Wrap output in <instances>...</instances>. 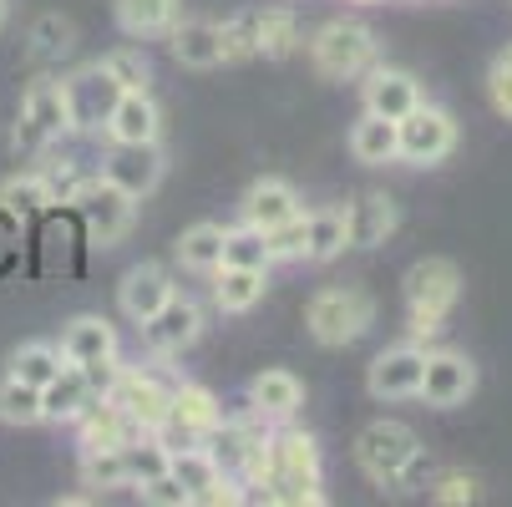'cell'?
Returning a JSON list of instances; mask_svg holds the SVG:
<instances>
[{
    "instance_id": "obj_1",
    "label": "cell",
    "mask_w": 512,
    "mask_h": 507,
    "mask_svg": "<svg viewBox=\"0 0 512 507\" xmlns=\"http://www.w3.org/2000/svg\"><path fill=\"white\" fill-rule=\"evenodd\" d=\"M355 467L371 477L376 487H391V492H411V487H421L426 472H431L421 437H416L406 421H391V416L371 421V426L355 437Z\"/></svg>"
},
{
    "instance_id": "obj_2",
    "label": "cell",
    "mask_w": 512,
    "mask_h": 507,
    "mask_svg": "<svg viewBox=\"0 0 512 507\" xmlns=\"http://www.w3.org/2000/svg\"><path fill=\"white\" fill-rule=\"evenodd\" d=\"M259 502H284V507H320V447L310 431H269V477L254 492Z\"/></svg>"
},
{
    "instance_id": "obj_3",
    "label": "cell",
    "mask_w": 512,
    "mask_h": 507,
    "mask_svg": "<svg viewBox=\"0 0 512 507\" xmlns=\"http://www.w3.org/2000/svg\"><path fill=\"white\" fill-rule=\"evenodd\" d=\"M462 300V269L442 254L431 259H416L406 269V335L421 345V340H436L447 325V315L457 310Z\"/></svg>"
},
{
    "instance_id": "obj_4",
    "label": "cell",
    "mask_w": 512,
    "mask_h": 507,
    "mask_svg": "<svg viewBox=\"0 0 512 507\" xmlns=\"http://www.w3.org/2000/svg\"><path fill=\"white\" fill-rule=\"evenodd\" d=\"M305 325H310L315 345L345 350V345H355L365 330L376 325V300L365 295L360 284H330L305 305Z\"/></svg>"
},
{
    "instance_id": "obj_5",
    "label": "cell",
    "mask_w": 512,
    "mask_h": 507,
    "mask_svg": "<svg viewBox=\"0 0 512 507\" xmlns=\"http://www.w3.org/2000/svg\"><path fill=\"white\" fill-rule=\"evenodd\" d=\"M310 61L330 82H355V77H365V71L381 61V41H376L371 26H360V21H325L310 36Z\"/></svg>"
},
{
    "instance_id": "obj_6",
    "label": "cell",
    "mask_w": 512,
    "mask_h": 507,
    "mask_svg": "<svg viewBox=\"0 0 512 507\" xmlns=\"http://www.w3.org/2000/svg\"><path fill=\"white\" fill-rule=\"evenodd\" d=\"M77 127V112H71V87L56 77L31 82L26 102H21V122H16V148L21 153H41L46 142L66 137Z\"/></svg>"
},
{
    "instance_id": "obj_7",
    "label": "cell",
    "mask_w": 512,
    "mask_h": 507,
    "mask_svg": "<svg viewBox=\"0 0 512 507\" xmlns=\"http://www.w3.org/2000/svg\"><path fill=\"white\" fill-rule=\"evenodd\" d=\"M396 132H401V153L396 158H406L411 168H436L452 148H457V122H452V112H442V107H411L401 122H396Z\"/></svg>"
},
{
    "instance_id": "obj_8",
    "label": "cell",
    "mask_w": 512,
    "mask_h": 507,
    "mask_svg": "<svg viewBox=\"0 0 512 507\" xmlns=\"http://www.w3.org/2000/svg\"><path fill=\"white\" fill-rule=\"evenodd\" d=\"M71 208H77L82 213V229H87V239L92 244H117L127 229H132V219H137V198H127L122 188H112L102 173L82 188V198L77 203H71Z\"/></svg>"
},
{
    "instance_id": "obj_9",
    "label": "cell",
    "mask_w": 512,
    "mask_h": 507,
    "mask_svg": "<svg viewBox=\"0 0 512 507\" xmlns=\"http://www.w3.org/2000/svg\"><path fill=\"white\" fill-rule=\"evenodd\" d=\"M421 371H426V350L416 340L406 345H391L371 360V371H365V391L376 401H411L421 396Z\"/></svg>"
},
{
    "instance_id": "obj_10",
    "label": "cell",
    "mask_w": 512,
    "mask_h": 507,
    "mask_svg": "<svg viewBox=\"0 0 512 507\" xmlns=\"http://www.w3.org/2000/svg\"><path fill=\"white\" fill-rule=\"evenodd\" d=\"M117 411H127L142 431H158L163 426V416H168V406H173V391L158 381V376H148V371H127V366H117V376H112V386L102 391Z\"/></svg>"
},
{
    "instance_id": "obj_11",
    "label": "cell",
    "mask_w": 512,
    "mask_h": 507,
    "mask_svg": "<svg viewBox=\"0 0 512 507\" xmlns=\"http://www.w3.org/2000/svg\"><path fill=\"white\" fill-rule=\"evenodd\" d=\"M477 391V366L462 350H426V371H421V401L436 411H452Z\"/></svg>"
},
{
    "instance_id": "obj_12",
    "label": "cell",
    "mask_w": 512,
    "mask_h": 507,
    "mask_svg": "<svg viewBox=\"0 0 512 507\" xmlns=\"http://www.w3.org/2000/svg\"><path fill=\"white\" fill-rule=\"evenodd\" d=\"M102 178L122 188L127 198H148L163 183V153L158 142H112V153L102 158Z\"/></svg>"
},
{
    "instance_id": "obj_13",
    "label": "cell",
    "mask_w": 512,
    "mask_h": 507,
    "mask_svg": "<svg viewBox=\"0 0 512 507\" xmlns=\"http://www.w3.org/2000/svg\"><path fill=\"white\" fill-rule=\"evenodd\" d=\"M198 335H203V310L188 295H178V289L153 320H142V340H148L153 355H183Z\"/></svg>"
},
{
    "instance_id": "obj_14",
    "label": "cell",
    "mask_w": 512,
    "mask_h": 507,
    "mask_svg": "<svg viewBox=\"0 0 512 507\" xmlns=\"http://www.w3.org/2000/svg\"><path fill=\"white\" fill-rule=\"evenodd\" d=\"M411 107H421V82L411 77V71H401V66H381V61L365 71V112L401 122Z\"/></svg>"
},
{
    "instance_id": "obj_15",
    "label": "cell",
    "mask_w": 512,
    "mask_h": 507,
    "mask_svg": "<svg viewBox=\"0 0 512 507\" xmlns=\"http://www.w3.org/2000/svg\"><path fill=\"white\" fill-rule=\"evenodd\" d=\"M97 401V391H92V381H87V371L82 366H66L41 386V421H56V426H71L87 406Z\"/></svg>"
},
{
    "instance_id": "obj_16",
    "label": "cell",
    "mask_w": 512,
    "mask_h": 507,
    "mask_svg": "<svg viewBox=\"0 0 512 507\" xmlns=\"http://www.w3.org/2000/svg\"><path fill=\"white\" fill-rule=\"evenodd\" d=\"M77 437H82V452H102V447H127V442H137L142 437V426L127 416V411H117L107 396H97L77 421Z\"/></svg>"
},
{
    "instance_id": "obj_17",
    "label": "cell",
    "mask_w": 512,
    "mask_h": 507,
    "mask_svg": "<svg viewBox=\"0 0 512 507\" xmlns=\"http://www.w3.org/2000/svg\"><path fill=\"white\" fill-rule=\"evenodd\" d=\"M173 300V279L158 269V264H137V269H127V279H122V295H117V305H122V315L132 320V325H142V320H153L163 305Z\"/></svg>"
},
{
    "instance_id": "obj_18",
    "label": "cell",
    "mask_w": 512,
    "mask_h": 507,
    "mask_svg": "<svg viewBox=\"0 0 512 507\" xmlns=\"http://www.w3.org/2000/svg\"><path fill=\"white\" fill-rule=\"evenodd\" d=\"M102 127H107L112 142H158L163 117H158V102L148 92H117V102H112Z\"/></svg>"
},
{
    "instance_id": "obj_19",
    "label": "cell",
    "mask_w": 512,
    "mask_h": 507,
    "mask_svg": "<svg viewBox=\"0 0 512 507\" xmlns=\"http://www.w3.org/2000/svg\"><path fill=\"white\" fill-rule=\"evenodd\" d=\"M305 406V386L295 371H259L249 381V411L264 421H289Z\"/></svg>"
},
{
    "instance_id": "obj_20",
    "label": "cell",
    "mask_w": 512,
    "mask_h": 507,
    "mask_svg": "<svg viewBox=\"0 0 512 507\" xmlns=\"http://www.w3.org/2000/svg\"><path fill=\"white\" fill-rule=\"evenodd\" d=\"M61 355L71 366H102V360H117V330L102 315H77L61 335Z\"/></svg>"
},
{
    "instance_id": "obj_21",
    "label": "cell",
    "mask_w": 512,
    "mask_h": 507,
    "mask_svg": "<svg viewBox=\"0 0 512 507\" xmlns=\"http://www.w3.org/2000/svg\"><path fill=\"white\" fill-rule=\"evenodd\" d=\"M350 213V249H381L396 234V203L386 193H360L355 203H345Z\"/></svg>"
},
{
    "instance_id": "obj_22",
    "label": "cell",
    "mask_w": 512,
    "mask_h": 507,
    "mask_svg": "<svg viewBox=\"0 0 512 507\" xmlns=\"http://www.w3.org/2000/svg\"><path fill=\"white\" fill-rule=\"evenodd\" d=\"M295 213H305V208H300V193L284 178H259L244 193V224H254V229H274L284 219H295Z\"/></svg>"
},
{
    "instance_id": "obj_23",
    "label": "cell",
    "mask_w": 512,
    "mask_h": 507,
    "mask_svg": "<svg viewBox=\"0 0 512 507\" xmlns=\"http://www.w3.org/2000/svg\"><path fill=\"white\" fill-rule=\"evenodd\" d=\"M350 249V213L335 203V208H320V213H305V259L310 264H330Z\"/></svg>"
},
{
    "instance_id": "obj_24",
    "label": "cell",
    "mask_w": 512,
    "mask_h": 507,
    "mask_svg": "<svg viewBox=\"0 0 512 507\" xmlns=\"http://www.w3.org/2000/svg\"><path fill=\"white\" fill-rule=\"evenodd\" d=\"M218 284H213V300L224 315H244L264 300V289H269V269H239V264H218L213 269Z\"/></svg>"
},
{
    "instance_id": "obj_25",
    "label": "cell",
    "mask_w": 512,
    "mask_h": 507,
    "mask_svg": "<svg viewBox=\"0 0 512 507\" xmlns=\"http://www.w3.org/2000/svg\"><path fill=\"white\" fill-rule=\"evenodd\" d=\"M350 153H355V163H365V168L396 163V153H401L396 122H391V117H376V112H365V117L350 127Z\"/></svg>"
},
{
    "instance_id": "obj_26",
    "label": "cell",
    "mask_w": 512,
    "mask_h": 507,
    "mask_svg": "<svg viewBox=\"0 0 512 507\" xmlns=\"http://www.w3.org/2000/svg\"><path fill=\"white\" fill-rule=\"evenodd\" d=\"M168 41H173L178 66L213 71L218 61H224V51H218V21H178V26L168 31Z\"/></svg>"
},
{
    "instance_id": "obj_27",
    "label": "cell",
    "mask_w": 512,
    "mask_h": 507,
    "mask_svg": "<svg viewBox=\"0 0 512 507\" xmlns=\"http://www.w3.org/2000/svg\"><path fill=\"white\" fill-rule=\"evenodd\" d=\"M117 26L137 41L168 36L178 26V0H117Z\"/></svg>"
},
{
    "instance_id": "obj_28",
    "label": "cell",
    "mask_w": 512,
    "mask_h": 507,
    "mask_svg": "<svg viewBox=\"0 0 512 507\" xmlns=\"http://www.w3.org/2000/svg\"><path fill=\"white\" fill-rule=\"evenodd\" d=\"M173 254H178L183 269L213 274L218 264H224V229H218V224H193V229H183V239L173 244Z\"/></svg>"
},
{
    "instance_id": "obj_29",
    "label": "cell",
    "mask_w": 512,
    "mask_h": 507,
    "mask_svg": "<svg viewBox=\"0 0 512 507\" xmlns=\"http://www.w3.org/2000/svg\"><path fill=\"white\" fill-rule=\"evenodd\" d=\"M51 208V198H46V183H41V173H16V178H6L0 183V213L6 219H41V213Z\"/></svg>"
},
{
    "instance_id": "obj_30",
    "label": "cell",
    "mask_w": 512,
    "mask_h": 507,
    "mask_svg": "<svg viewBox=\"0 0 512 507\" xmlns=\"http://www.w3.org/2000/svg\"><path fill=\"white\" fill-rule=\"evenodd\" d=\"M295 46H300V21H295V11H284V6L259 11V56L284 61Z\"/></svg>"
},
{
    "instance_id": "obj_31",
    "label": "cell",
    "mask_w": 512,
    "mask_h": 507,
    "mask_svg": "<svg viewBox=\"0 0 512 507\" xmlns=\"http://www.w3.org/2000/svg\"><path fill=\"white\" fill-rule=\"evenodd\" d=\"M97 66H102V77H107L117 92H148V82H153V66H148V56L132 51V46L107 51Z\"/></svg>"
},
{
    "instance_id": "obj_32",
    "label": "cell",
    "mask_w": 512,
    "mask_h": 507,
    "mask_svg": "<svg viewBox=\"0 0 512 507\" xmlns=\"http://www.w3.org/2000/svg\"><path fill=\"white\" fill-rule=\"evenodd\" d=\"M61 366H66L61 345H46V340H31V345H21V350L11 355V376L26 381V386H46Z\"/></svg>"
},
{
    "instance_id": "obj_33",
    "label": "cell",
    "mask_w": 512,
    "mask_h": 507,
    "mask_svg": "<svg viewBox=\"0 0 512 507\" xmlns=\"http://www.w3.org/2000/svg\"><path fill=\"white\" fill-rule=\"evenodd\" d=\"M122 457H127V487H142V482H153V477L168 472V457H173V452L153 437V431H142L137 442L122 447Z\"/></svg>"
},
{
    "instance_id": "obj_34",
    "label": "cell",
    "mask_w": 512,
    "mask_h": 507,
    "mask_svg": "<svg viewBox=\"0 0 512 507\" xmlns=\"http://www.w3.org/2000/svg\"><path fill=\"white\" fill-rule=\"evenodd\" d=\"M97 173H87L82 163H71V158H51L46 168H41V183H46V198H51V208L61 203V208H71L82 198V188L92 183Z\"/></svg>"
},
{
    "instance_id": "obj_35",
    "label": "cell",
    "mask_w": 512,
    "mask_h": 507,
    "mask_svg": "<svg viewBox=\"0 0 512 507\" xmlns=\"http://www.w3.org/2000/svg\"><path fill=\"white\" fill-rule=\"evenodd\" d=\"M218 51H224V61L259 56V11H239L229 21H218Z\"/></svg>"
},
{
    "instance_id": "obj_36",
    "label": "cell",
    "mask_w": 512,
    "mask_h": 507,
    "mask_svg": "<svg viewBox=\"0 0 512 507\" xmlns=\"http://www.w3.org/2000/svg\"><path fill=\"white\" fill-rule=\"evenodd\" d=\"M71 56V21L61 16H41L31 26V61L36 66H61Z\"/></svg>"
},
{
    "instance_id": "obj_37",
    "label": "cell",
    "mask_w": 512,
    "mask_h": 507,
    "mask_svg": "<svg viewBox=\"0 0 512 507\" xmlns=\"http://www.w3.org/2000/svg\"><path fill=\"white\" fill-rule=\"evenodd\" d=\"M0 421L6 426H36L41 421V386H26L16 376L0 381Z\"/></svg>"
},
{
    "instance_id": "obj_38",
    "label": "cell",
    "mask_w": 512,
    "mask_h": 507,
    "mask_svg": "<svg viewBox=\"0 0 512 507\" xmlns=\"http://www.w3.org/2000/svg\"><path fill=\"white\" fill-rule=\"evenodd\" d=\"M224 264H239V269H269L274 254L264 244V229L244 224V229H224Z\"/></svg>"
},
{
    "instance_id": "obj_39",
    "label": "cell",
    "mask_w": 512,
    "mask_h": 507,
    "mask_svg": "<svg viewBox=\"0 0 512 507\" xmlns=\"http://www.w3.org/2000/svg\"><path fill=\"white\" fill-rule=\"evenodd\" d=\"M82 482L107 492V487H127V457L122 447H102V452H82Z\"/></svg>"
},
{
    "instance_id": "obj_40",
    "label": "cell",
    "mask_w": 512,
    "mask_h": 507,
    "mask_svg": "<svg viewBox=\"0 0 512 507\" xmlns=\"http://www.w3.org/2000/svg\"><path fill=\"white\" fill-rule=\"evenodd\" d=\"M487 97H492L497 117L512 122V46H502L492 56V66H487Z\"/></svg>"
},
{
    "instance_id": "obj_41",
    "label": "cell",
    "mask_w": 512,
    "mask_h": 507,
    "mask_svg": "<svg viewBox=\"0 0 512 507\" xmlns=\"http://www.w3.org/2000/svg\"><path fill=\"white\" fill-rule=\"evenodd\" d=\"M264 244H269L274 259H305V213H295V219L264 229Z\"/></svg>"
},
{
    "instance_id": "obj_42",
    "label": "cell",
    "mask_w": 512,
    "mask_h": 507,
    "mask_svg": "<svg viewBox=\"0 0 512 507\" xmlns=\"http://www.w3.org/2000/svg\"><path fill=\"white\" fill-rule=\"evenodd\" d=\"M477 477H467V472H442L431 482V502H442V507H467V502H477Z\"/></svg>"
},
{
    "instance_id": "obj_43",
    "label": "cell",
    "mask_w": 512,
    "mask_h": 507,
    "mask_svg": "<svg viewBox=\"0 0 512 507\" xmlns=\"http://www.w3.org/2000/svg\"><path fill=\"white\" fill-rule=\"evenodd\" d=\"M137 492H142V502H153V507H193V502H188V487H183L173 472H163V477H153V482H142Z\"/></svg>"
},
{
    "instance_id": "obj_44",
    "label": "cell",
    "mask_w": 512,
    "mask_h": 507,
    "mask_svg": "<svg viewBox=\"0 0 512 507\" xmlns=\"http://www.w3.org/2000/svg\"><path fill=\"white\" fill-rule=\"evenodd\" d=\"M355 6H381V0H355Z\"/></svg>"
},
{
    "instance_id": "obj_45",
    "label": "cell",
    "mask_w": 512,
    "mask_h": 507,
    "mask_svg": "<svg viewBox=\"0 0 512 507\" xmlns=\"http://www.w3.org/2000/svg\"><path fill=\"white\" fill-rule=\"evenodd\" d=\"M0 16H6V0H0Z\"/></svg>"
}]
</instances>
